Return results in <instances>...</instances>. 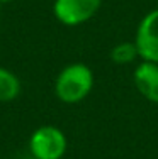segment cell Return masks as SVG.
<instances>
[{
	"mask_svg": "<svg viewBox=\"0 0 158 159\" xmlns=\"http://www.w3.org/2000/svg\"><path fill=\"white\" fill-rule=\"evenodd\" d=\"M93 88V73L84 63H71L58 73L55 93L65 103H78Z\"/></svg>",
	"mask_w": 158,
	"mask_h": 159,
	"instance_id": "1",
	"label": "cell"
},
{
	"mask_svg": "<svg viewBox=\"0 0 158 159\" xmlns=\"http://www.w3.org/2000/svg\"><path fill=\"white\" fill-rule=\"evenodd\" d=\"M66 137L63 130L53 125H43L32 132L29 149L36 159H61L66 152Z\"/></svg>",
	"mask_w": 158,
	"mask_h": 159,
	"instance_id": "2",
	"label": "cell"
},
{
	"mask_svg": "<svg viewBox=\"0 0 158 159\" xmlns=\"http://www.w3.org/2000/svg\"><path fill=\"white\" fill-rule=\"evenodd\" d=\"M102 0H55L53 14L65 25H80L99 12Z\"/></svg>",
	"mask_w": 158,
	"mask_h": 159,
	"instance_id": "3",
	"label": "cell"
},
{
	"mask_svg": "<svg viewBox=\"0 0 158 159\" xmlns=\"http://www.w3.org/2000/svg\"><path fill=\"white\" fill-rule=\"evenodd\" d=\"M134 44L143 61L158 64V9L150 10L140 20Z\"/></svg>",
	"mask_w": 158,
	"mask_h": 159,
	"instance_id": "4",
	"label": "cell"
},
{
	"mask_svg": "<svg viewBox=\"0 0 158 159\" xmlns=\"http://www.w3.org/2000/svg\"><path fill=\"white\" fill-rule=\"evenodd\" d=\"M138 93L151 103H158V64L141 61L133 73Z\"/></svg>",
	"mask_w": 158,
	"mask_h": 159,
	"instance_id": "5",
	"label": "cell"
},
{
	"mask_svg": "<svg viewBox=\"0 0 158 159\" xmlns=\"http://www.w3.org/2000/svg\"><path fill=\"white\" fill-rule=\"evenodd\" d=\"M21 93V81L12 71L0 68V102H10Z\"/></svg>",
	"mask_w": 158,
	"mask_h": 159,
	"instance_id": "6",
	"label": "cell"
},
{
	"mask_svg": "<svg viewBox=\"0 0 158 159\" xmlns=\"http://www.w3.org/2000/svg\"><path fill=\"white\" fill-rule=\"evenodd\" d=\"M109 56H111L112 63L124 66V64H129L136 58H140V52H138V48H136V44H134V41H131V43L129 41H122V43L116 44V46L111 49Z\"/></svg>",
	"mask_w": 158,
	"mask_h": 159,
	"instance_id": "7",
	"label": "cell"
},
{
	"mask_svg": "<svg viewBox=\"0 0 158 159\" xmlns=\"http://www.w3.org/2000/svg\"><path fill=\"white\" fill-rule=\"evenodd\" d=\"M9 2H14V0H0V3H9Z\"/></svg>",
	"mask_w": 158,
	"mask_h": 159,
	"instance_id": "8",
	"label": "cell"
},
{
	"mask_svg": "<svg viewBox=\"0 0 158 159\" xmlns=\"http://www.w3.org/2000/svg\"><path fill=\"white\" fill-rule=\"evenodd\" d=\"M0 5H2V3H0Z\"/></svg>",
	"mask_w": 158,
	"mask_h": 159,
	"instance_id": "9",
	"label": "cell"
}]
</instances>
